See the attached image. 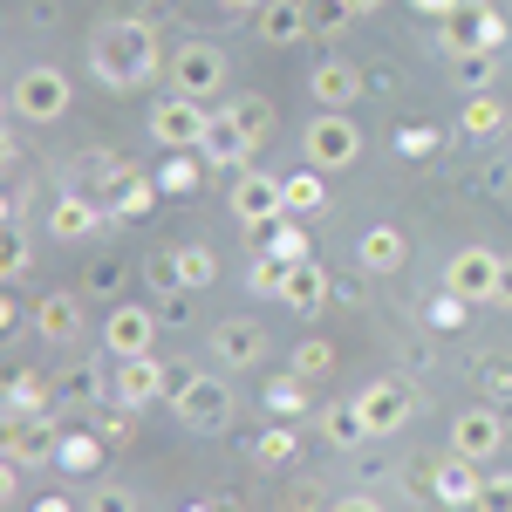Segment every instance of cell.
I'll return each instance as SVG.
<instances>
[{"label": "cell", "mask_w": 512, "mask_h": 512, "mask_svg": "<svg viewBox=\"0 0 512 512\" xmlns=\"http://www.w3.org/2000/svg\"><path fill=\"white\" fill-rule=\"evenodd\" d=\"M253 239H267V246H274V260H287V267H301V260H308V233H301L294 219H280L274 233H267V226H253Z\"/></svg>", "instance_id": "cell-32"}, {"label": "cell", "mask_w": 512, "mask_h": 512, "mask_svg": "<svg viewBox=\"0 0 512 512\" xmlns=\"http://www.w3.org/2000/svg\"><path fill=\"white\" fill-rule=\"evenodd\" d=\"M499 274H506V260H499V253H485V246H465V253H451V267H444V287H451L458 301H472V308H499Z\"/></svg>", "instance_id": "cell-6"}, {"label": "cell", "mask_w": 512, "mask_h": 512, "mask_svg": "<svg viewBox=\"0 0 512 512\" xmlns=\"http://www.w3.org/2000/svg\"><path fill=\"white\" fill-rule=\"evenodd\" d=\"M403 253H410V239L396 233V226H369V233L355 239L362 274H396V267H403Z\"/></svg>", "instance_id": "cell-21"}, {"label": "cell", "mask_w": 512, "mask_h": 512, "mask_svg": "<svg viewBox=\"0 0 512 512\" xmlns=\"http://www.w3.org/2000/svg\"><path fill=\"white\" fill-rule=\"evenodd\" d=\"M355 410H362V431L369 437H396L417 417V390H410L403 376H376V383L355 390Z\"/></svg>", "instance_id": "cell-4"}, {"label": "cell", "mask_w": 512, "mask_h": 512, "mask_svg": "<svg viewBox=\"0 0 512 512\" xmlns=\"http://www.w3.org/2000/svg\"><path fill=\"white\" fill-rule=\"evenodd\" d=\"M308 89H315V103H321V110H349L355 96H362V76H355V62H349V55H328V62H315Z\"/></svg>", "instance_id": "cell-16"}, {"label": "cell", "mask_w": 512, "mask_h": 512, "mask_svg": "<svg viewBox=\"0 0 512 512\" xmlns=\"http://www.w3.org/2000/svg\"><path fill=\"white\" fill-rule=\"evenodd\" d=\"M96 226H103V212H96L82 192H62L55 205H48V233L55 239H89Z\"/></svg>", "instance_id": "cell-23"}, {"label": "cell", "mask_w": 512, "mask_h": 512, "mask_svg": "<svg viewBox=\"0 0 512 512\" xmlns=\"http://www.w3.org/2000/svg\"><path fill=\"white\" fill-rule=\"evenodd\" d=\"M144 205H151V185H144V178H130V185H117V212H123V219H137Z\"/></svg>", "instance_id": "cell-44"}, {"label": "cell", "mask_w": 512, "mask_h": 512, "mask_svg": "<svg viewBox=\"0 0 512 512\" xmlns=\"http://www.w3.org/2000/svg\"><path fill=\"white\" fill-rule=\"evenodd\" d=\"M444 69H451V82H458L465 96H478V89H492V82H499V48H458Z\"/></svg>", "instance_id": "cell-24"}, {"label": "cell", "mask_w": 512, "mask_h": 512, "mask_svg": "<svg viewBox=\"0 0 512 512\" xmlns=\"http://www.w3.org/2000/svg\"><path fill=\"white\" fill-rule=\"evenodd\" d=\"M35 512H76V506H69V499H41Z\"/></svg>", "instance_id": "cell-50"}, {"label": "cell", "mask_w": 512, "mask_h": 512, "mask_svg": "<svg viewBox=\"0 0 512 512\" xmlns=\"http://www.w3.org/2000/svg\"><path fill=\"white\" fill-rule=\"evenodd\" d=\"M171 410H178L185 431H226V424H233V383H226V376H198Z\"/></svg>", "instance_id": "cell-10"}, {"label": "cell", "mask_w": 512, "mask_h": 512, "mask_svg": "<svg viewBox=\"0 0 512 512\" xmlns=\"http://www.w3.org/2000/svg\"><path fill=\"white\" fill-rule=\"evenodd\" d=\"M35 335L55 342V349H69V342L82 335V301L76 294H48V301L35 308Z\"/></svg>", "instance_id": "cell-19"}, {"label": "cell", "mask_w": 512, "mask_h": 512, "mask_svg": "<svg viewBox=\"0 0 512 512\" xmlns=\"http://www.w3.org/2000/svg\"><path fill=\"white\" fill-rule=\"evenodd\" d=\"M171 89L178 96H198V103H212V96H226V48L219 41H185V48H171Z\"/></svg>", "instance_id": "cell-3"}, {"label": "cell", "mask_w": 512, "mask_h": 512, "mask_svg": "<svg viewBox=\"0 0 512 512\" xmlns=\"http://www.w3.org/2000/svg\"><path fill=\"white\" fill-rule=\"evenodd\" d=\"M233 219L253 233V226H274V219H287V192H280V178L274 171H239L233 178Z\"/></svg>", "instance_id": "cell-8"}, {"label": "cell", "mask_w": 512, "mask_h": 512, "mask_svg": "<svg viewBox=\"0 0 512 512\" xmlns=\"http://www.w3.org/2000/svg\"><path fill=\"white\" fill-rule=\"evenodd\" d=\"M7 458L14 465H55L62 458V417L41 410V417H7Z\"/></svg>", "instance_id": "cell-11"}, {"label": "cell", "mask_w": 512, "mask_h": 512, "mask_svg": "<svg viewBox=\"0 0 512 512\" xmlns=\"http://www.w3.org/2000/svg\"><path fill=\"white\" fill-rule=\"evenodd\" d=\"M110 383H103V369L96 362H76L62 383H55V410H89V403H103Z\"/></svg>", "instance_id": "cell-25"}, {"label": "cell", "mask_w": 512, "mask_h": 512, "mask_svg": "<svg viewBox=\"0 0 512 512\" xmlns=\"http://www.w3.org/2000/svg\"><path fill=\"white\" fill-rule=\"evenodd\" d=\"M328 512H383V506H376L369 492H349V499H335V506H328Z\"/></svg>", "instance_id": "cell-46"}, {"label": "cell", "mask_w": 512, "mask_h": 512, "mask_svg": "<svg viewBox=\"0 0 512 512\" xmlns=\"http://www.w3.org/2000/svg\"><path fill=\"white\" fill-rule=\"evenodd\" d=\"M499 451H506V424H499V410H458V417H451V458L492 465Z\"/></svg>", "instance_id": "cell-13"}, {"label": "cell", "mask_w": 512, "mask_h": 512, "mask_svg": "<svg viewBox=\"0 0 512 512\" xmlns=\"http://www.w3.org/2000/svg\"><path fill=\"white\" fill-rule=\"evenodd\" d=\"M41 410H55V390H48V376L21 369V376L7 383V417H41Z\"/></svg>", "instance_id": "cell-26"}, {"label": "cell", "mask_w": 512, "mask_h": 512, "mask_svg": "<svg viewBox=\"0 0 512 512\" xmlns=\"http://www.w3.org/2000/svg\"><path fill=\"white\" fill-rule=\"evenodd\" d=\"M465 137H499L506 130V103L492 96V89H478V96H465Z\"/></svg>", "instance_id": "cell-27"}, {"label": "cell", "mask_w": 512, "mask_h": 512, "mask_svg": "<svg viewBox=\"0 0 512 512\" xmlns=\"http://www.w3.org/2000/svg\"><path fill=\"white\" fill-rule=\"evenodd\" d=\"M458 48H506V21L485 0H458L444 14V55H458Z\"/></svg>", "instance_id": "cell-12"}, {"label": "cell", "mask_w": 512, "mask_h": 512, "mask_svg": "<svg viewBox=\"0 0 512 512\" xmlns=\"http://www.w3.org/2000/svg\"><path fill=\"white\" fill-rule=\"evenodd\" d=\"M349 21H355L349 0H308V28H315V35H342Z\"/></svg>", "instance_id": "cell-35"}, {"label": "cell", "mask_w": 512, "mask_h": 512, "mask_svg": "<svg viewBox=\"0 0 512 512\" xmlns=\"http://www.w3.org/2000/svg\"><path fill=\"white\" fill-rule=\"evenodd\" d=\"M315 431L328 437V444H362V410H355V403H328V410H321L315 417Z\"/></svg>", "instance_id": "cell-28"}, {"label": "cell", "mask_w": 512, "mask_h": 512, "mask_svg": "<svg viewBox=\"0 0 512 512\" xmlns=\"http://www.w3.org/2000/svg\"><path fill=\"white\" fill-rule=\"evenodd\" d=\"M212 355L226 369H253L267 355V328L260 321H212Z\"/></svg>", "instance_id": "cell-15"}, {"label": "cell", "mask_w": 512, "mask_h": 512, "mask_svg": "<svg viewBox=\"0 0 512 512\" xmlns=\"http://www.w3.org/2000/svg\"><path fill=\"white\" fill-rule=\"evenodd\" d=\"M267 410H274V417H301V410H308V376H280V383H267Z\"/></svg>", "instance_id": "cell-33"}, {"label": "cell", "mask_w": 512, "mask_h": 512, "mask_svg": "<svg viewBox=\"0 0 512 512\" xmlns=\"http://www.w3.org/2000/svg\"><path fill=\"white\" fill-rule=\"evenodd\" d=\"M158 185H164V192H192V185H198V164H192V158H178V151H171V164H164V171H158Z\"/></svg>", "instance_id": "cell-40"}, {"label": "cell", "mask_w": 512, "mask_h": 512, "mask_svg": "<svg viewBox=\"0 0 512 512\" xmlns=\"http://www.w3.org/2000/svg\"><path fill=\"white\" fill-rule=\"evenodd\" d=\"M219 7H239V14H260L267 0H219Z\"/></svg>", "instance_id": "cell-49"}, {"label": "cell", "mask_w": 512, "mask_h": 512, "mask_svg": "<svg viewBox=\"0 0 512 512\" xmlns=\"http://www.w3.org/2000/svg\"><path fill=\"white\" fill-rule=\"evenodd\" d=\"M499 308H512V260H506V274H499Z\"/></svg>", "instance_id": "cell-48"}, {"label": "cell", "mask_w": 512, "mask_h": 512, "mask_svg": "<svg viewBox=\"0 0 512 512\" xmlns=\"http://www.w3.org/2000/svg\"><path fill=\"white\" fill-rule=\"evenodd\" d=\"M89 512H137V492H123V485H96V492H89Z\"/></svg>", "instance_id": "cell-42"}, {"label": "cell", "mask_w": 512, "mask_h": 512, "mask_svg": "<svg viewBox=\"0 0 512 512\" xmlns=\"http://www.w3.org/2000/svg\"><path fill=\"white\" fill-rule=\"evenodd\" d=\"M205 130H212V110H205L198 96H178V89H171L158 110H151V137H158L164 151H198Z\"/></svg>", "instance_id": "cell-7"}, {"label": "cell", "mask_w": 512, "mask_h": 512, "mask_svg": "<svg viewBox=\"0 0 512 512\" xmlns=\"http://www.w3.org/2000/svg\"><path fill=\"white\" fill-rule=\"evenodd\" d=\"M246 287H253V294H267V301H280V294H287V260L260 253V260H253V274H246Z\"/></svg>", "instance_id": "cell-34"}, {"label": "cell", "mask_w": 512, "mask_h": 512, "mask_svg": "<svg viewBox=\"0 0 512 512\" xmlns=\"http://www.w3.org/2000/svg\"><path fill=\"white\" fill-rule=\"evenodd\" d=\"M294 444H301V437H294V424L280 417L274 431H267L260 444H253V458H260V465H287V458H294Z\"/></svg>", "instance_id": "cell-36"}, {"label": "cell", "mask_w": 512, "mask_h": 512, "mask_svg": "<svg viewBox=\"0 0 512 512\" xmlns=\"http://www.w3.org/2000/svg\"><path fill=\"white\" fill-rule=\"evenodd\" d=\"M164 55L158 35H151V21H103L96 35H89V69L96 82H110V89H137L144 76H158Z\"/></svg>", "instance_id": "cell-1"}, {"label": "cell", "mask_w": 512, "mask_h": 512, "mask_svg": "<svg viewBox=\"0 0 512 512\" xmlns=\"http://www.w3.org/2000/svg\"><path fill=\"white\" fill-rule=\"evenodd\" d=\"M355 14H376V7H390V0H349Z\"/></svg>", "instance_id": "cell-51"}, {"label": "cell", "mask_w": 512, "mask_h": 512, "mask_svg": "<svg viewBox=\"0 0 512 512\" xmlns=\"http://www.w3.org/2000/svg\"><path fill=\"white\" fill-rule=\"evenodd\" d=\"M328 171H294V178H280V192H287V212H321V198H328V185H321Z\"/></svg>", "instance_id": "cell-29"}, {"label": "cell", "mask_w": 512, "mask_h": 512, "mask_svg": "<svg viewBox=\"0 0 512 512\" xmlns=\"http://www.w3.org/2000/svg\"><path fill=\"white\" fill-rule=\"evenodd\" d=\"M253 28H260V41H274V48L301 41L308 35V0H267V7L253 14Z\"/></svg>", "instance_id": "cell-20"}, {"label": "cell", "mask_w": 512, "mask_h": 512, "mask_svg": "<svg viewBox=\"0 0 512 512\" xmlns=\"http://www.w3.org/2000/svg\"><path fill=\"white\" fill-rule=\"evenodd\" d=\"M69 96H76L69 76H62V69H48V62H35V69H21V76H14L7 110H14L21 123H55L62 110H69Z\"/></svg>", "instance_id": "cell-2"}, {"label": "cell", "mask_w": 512, "mask_h": 512, "mask_svg": "<svg viewBox=\"0 0 512 512\" xmlns=\"http://www.w3.org/2000/svg\"><path fill=\"white\" fill-rule=\"evenodd\" d=\"M226 117H233L253 144H260V137L274 130V103H267V96H233V103H226Z\"/></svg>", "instance_id": "cell-31"}, {"label": "cell", "mask_w": 512, "mask_h": 512, "mask_svg": "<svg viewBox=\"0 0 512 512\" xmlns=\"http://www.w3.org/2000/svg\"><path fill=\"white\" fill-rule=\"evenodd\" d=\"M171 260H178V287H212L219 280V253L212 246H178Z\"/></svg>", "instance_id": "cell-30"}, {"label": "cell", "mask_w": 512, "mask_h": 512, "mask_svg": "<svg viewBox=\"0 0 512 512\" xmlns=\"http://www.w3.org/2000/svg\"><path fill=\"white\" fill-rule=\"evenodd\" d=\"M103 444H130V410H123V403H117V417L103 424Z\"/></svg>", "instance_id": "cell-45"}, {"label": "cell", "mask_w": 512, "mask_h": 512, "mask_svg": "<svg viewBox=\"0 0 512 512\" xmlns=\"http://www.w3.org/2000/svg\"><path fill=\"white\" fill-rule=\"evenodd\" d=\"M151 342H158V315H151V308H110V321H103V349H110V362L151 355Z\"/></svg>", "instance_id": "cell-14"}, {"label": "cell", "mask_w": 512, "mask_h": 512, "mask_svg": "<svg viewBox=\"0 0 512 512\" xmlns=\"http://www.w3.org/2000/svg\"><path fill=\"white\" fill-rule=\"evenodd\" d=\"M410 7H417V14H437V21H444V14H451L458 0H410Z\"/></svg>", "instance_id": "cell-47"}, {"label": "cell", "mask_w": 512, "mask_h": 512, "mask_svg": "<svg viewBox=\"0 0 512 512\" xmlns=\"http://www.w3.org/2000/svg\"><path fill=\"white\" fill-rule=\"evenodd\" d=\"M328 369H335V349L328 342H301L294 349V376H328Z\"/></svg>", "instance_id": "cell-39"}, {"label": "cell", "mask_w": 512, "mask_h": 512, "mask_svg": "<svg viewBox=\"0 0 512 512\" xmlns=\"http://www.w3.org/2000/svg\"><path fill=\"white\" fill-rule=\"evenodd\" d=\"M301 151H308L315 171H349V164L362 158V130L349 123V110H321V117L308 123V137H301Z\"/></svg>", "instance_id": "cell-5"}, {"label": "cell", "mask_w": 512, "mask_h": 512, "mask_svg": "<svg viewBox=\"0 0 512 512\" xmlns=\"http://www.w3.org/2000/svg\"><path fill=\"white\" fill-rule=\"evenodd\" d=\"M478 485H485V465L444 451V465H437V499H444V506H458V512H472L478 506Z\"/></svg>", "instance_id": "cell-18"}, {"label": "cell", "mask_w": 512, "mask_h": 512, "mask_svg": "<svg viewBox=\"0 0 512 512\" xmlns=\"http://www.w3.org/2000/svg\"><path fill=\"white\" fill-rule=\"evenodd\" d=\"M472 512H512V472H492V478H485Z\"/></svg>", "instance_id": "cell-38"}, {"label": "cell", "mask_w": 512, "mask_h": 512, "mask_svg": "<svg viewBox=\"0 0 512 512\" xmlns=\"http://www.w3.org/2000/svg\"><path fill=\"white\" fill-rule=\"evenodd\" d=\"M465 308H472V301H458V294L444 287V294L431 301V328H465Z\"/></svg>", "instance_id": "cell-41"}, {"label": "cell", "mask_w": 512, "mask_h": 512, "mask_svg": "<svg viewBox=\"0 0 512 512\" xmlns=\"http://www.w3.org/2000/svg\"><path fill=\"white\" fill-rule=\"evenodd\" d=\"M328 294H335V280H328V267H321V260L287 267V294H280V301H287L294 315H321V301H328Z\"/></svg>", "instance_id": "cell-17"}, {"label": "cell", "mask_w": 512, "mask_h": 512, "mask_svg": "<svg viewBox=\"0 0 512 512\" xmlns=\"http://www.w3.org/2000/svg\"><path fill=\"white\" fill-rule=\"evenodd\" d=\"M0 274H7V280L28 274V239H21V233H7V246H0Z\"/></svg>", "instance_id": "cell-43"}, {"label": "cell", "mask_w": 512, "mask_h": 512, "mask_svg": "<svg viewBox=\"0 0 512 512\" xmlns=\"http://www.w3.org/2000/svg\"><path fill=\"white\" fill-rule=\"evenodd\" d=\"M158 396H171V362H158V355H130V362H117V376H110V403L144 410V403H158Z\"/></svg>", "instance_id": "cell-9"}, {"label": "cell", "mask_w": 512, "mask_h": 512, "mask_svg": "<svg viewBox=\"0 0 512 512\" xmlns=\"http://www.w3.org/2000/svg\"><path fill=\"white\" fill-rule=\"evenodd\" d=\"M103 458V437H62V458L55 465H69V472H89Z\"/></svg>", "instance_id": "cell-37"}, {"label": "cell", "mask_w": 512, "mask_h": 512, "mask_svg": "<svg viewBox=\"0 0 512 512\" xmlns=\"http://www.w3.org/2000/svg\"><path fill=\"white\" fill-rule=\"evenodd\" d=\"M198 151H205L212 164H246L260 144H253V137H246V130L226 117V110H212V130H205V144H198Z\"/></svg>", "instance_id": "cell-22"}]
</instances>
